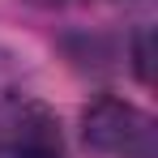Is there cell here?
Here are the masks:
<instances>
[{
	"label": "cell",
	"mask_w": 158,
	"mask_h": 158,
	"mask_svg": "<svg viewBox=\"0 0 158 158\" xmlns=\"http://www.w3.org/2000/svg\"><path fill=\"white\" fill-rule=\"evenodd\" d=\"M81 137L98 154L111 158H150L154 154V120L132 103L98 98L81 115Z\"/></svg>",
	"instance_id": "obj_1"
},
{
	"label": "cell",
	"mask_w": 158,
	"mask_h": 158,
	"mask_svg": "<svg viewBox=\"0 0 158 158\" xmlns=\"http://www.w3.org/2000/svg\"><path fill=\"white\" fill-rule=\"evenodd\" d=\"M0 158H64L56 115L39 103H9L0 120Z\"/></svg>",
	"instance_id": "obj_2"
},
{
	"label": "cell",
	"mask_w": 158,
	"mask_h": 158,
	"mask_svg": "<svg viewBox=\"0 0 158 158\" xmlns=\"http://www.w3.org/2000/svg\"><path fill=\"white\" fill-rule=\"evenodd\" d=\"M17 90H22V64H17L13 52L0 47V111L17 98Z\"/></svg>",
	"instance_id": "obj_3"
},
{
	"label": "cell",
	"mask_w": 158,
	"mask_h": 158,
	"mask_svg": "<svg viewBox=\"0 0 158 158\" xmlns=\"http://www.w3.org/2000/svg\"><path fill=\"white\" fill-rule=\"evenodd\" d=\"M30 4H43V9H81V4H111V0H30Z\"/></svg>",
	"instance_id": "obj_4"
}]
</instances>
